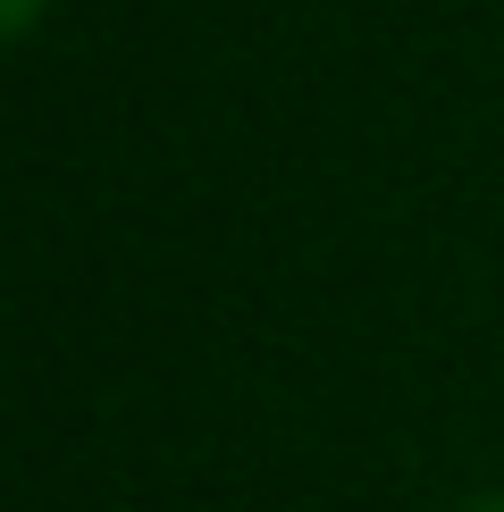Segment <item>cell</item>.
Here are the masks:
<instances>
[{"instance_id":"1","label":"cell","mask_w":504,"mask_h":512,"mask_svg":"<svg viewBox=\"0 0 504 512\" xmlns=\"http://www.w3.org/2000/svg\"><path fill=\"white\" fill-rule=\"evenodd\" d=\"M42 9H51V0H0V42H26L42 26Z\"/></svg>"},{"instance_id":"2","label":"cell","mask_w":504,"mask_h":512,"mask_svg":"<svg viewBox=\"0 0 504 512\" xmlns=\"http://www.w3.org/2000/svg\"><path fill=\"white\" fill-rule=\"evenodd\" d=\"M462 512H504V496H471V504H462Z\"/></svg>"}]
</instances>
